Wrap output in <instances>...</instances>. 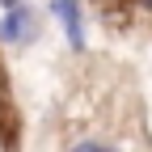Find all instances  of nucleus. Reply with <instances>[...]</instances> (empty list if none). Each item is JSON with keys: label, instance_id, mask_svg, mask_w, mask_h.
Segmentation results:
<instances>
[{"label": "nucleus", "instance_id": "nucleus-1", "mask_svg": "<svg viewBox=\"0 0 152 152\" xmlns=\"http://www.w3.org/2000/svg\"><path fill=\"white\" fill-rule=\"evenodd\" d=\"M0 47H30L38 38V13L26 0H0Z\"/></svg>", "mask_w": 152, "mask_h": 152}, {"label": "nucleus", "instance_id": "nucleus-2", "mask_svg": "<svg viewBox=\"0 0 152 152\" xmlns=\"http://www.w3.org/2000/svg\"><path fill=\"white\" fill-rule=\"evenodd\" d=\"M51 17L64 26L68 47L80 55L85 51V13H80V4H76V0H55V4H51Z\"/></svg>", "mask_w": 152, "mask_h": 152}, {"label": "nucleus", "instance_id": "nucleus-3", "mask_svg": "<svg viewBox=\"0 0 152 152\" xmlns=\"http://www.w3.org/2000/svg\"><path fill=\"white\" fill-rule=\"evenodd\" d=\"M72 152H106V144H97V140H80V144H72Z\"/></svg>", "mask_w": 152, "mask_h": 152}, {"label": "nucleus", "instance_id": "nucleus-4", "mask_svg": "<svg viewBox=\"0 0 152 152\" xmlns=\"http://www.w3.org/2000/svg\"><path fill=\"white\" fill-rule=\"evenodd\" d=\"M140 9H148V13H152V0H140Z\"/></svg>", "mask_w": 152, "mask_h": 152}, {"label": "nucleus", "instance_id": "nucleus-5", "mask_svg": "<svg viewBox=\"0 0 152 152\" xmlns=\"http://www.w3.org/2000/svg\"><path fill=\"white\" fill-rule=\"evenodd\" d=\"M106 152H118V148H106Z\"/></svg>", "mask_w": 152, "mask_h": 152}]
</instances>
